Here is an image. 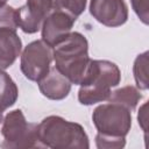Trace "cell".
<instances>
[{"label": "cell", "instance_id": "4", "mask_svg": "<svg viewBox=\"0 0 149 149\" xmlns=\"http://www.w3.org/2000/svg\"><path fill=\"white\" fill-rule=\"evenodd\" d=\"M2 148H43L38 137V125L28 122L21 109L9 112L2 120Z\"/></svg>", "mask_w": 149, "mask_h": 149}, {"label": "cell", "instance_id": "20", "mask_svg": "<svg viewBox=\"0 0 149 149\" xmlns=\"http://www.w3.org/2000/svg\"><path fill=\"white\" fill-rule=\"evenodd\" d=\"M2 120H3V115H2V112L0 111V123H2Z\"/></svg>", "mask_w": 149, "mask_h": 149}, {"label": "cell", "instance_id": "1", "mask_svg": "<svg viewBox=\"0 0 149 149\" xmlns=\"http://www.w3.org/2000/svg\"><path fill=\"white\" fill-rule=\"evenodd\" d=\"M121 81V71L118 65L106 59H91L86 74L80 83L78 101L91 106L108 99L111 88Z\"/></svg>", "mask_w": 149, "mask_h": 149}, {"label": "cell", "instance_id": "7", "mask_svg": "<svg viewBox=\"0 0 149 149\" xmlns=\"http://www.w3.org/2000/svg\"><path fill=\"white\" fill-rule=\"evenodd\" d=\"M52 10V0H27L23 6L16 8L17 28L26 34H35Z\"/></svg>", "mask_w": 149, "mask_h": 149}, {"label": "cell", "instance_id": "3", "mask_svg": "<svg viewBox=\"0 0 149 149\" xmlns=\"http://www.w3.org/2000/svg\"><path fill=\"white\" fill-rule=\"evenodd\" d=\"M38 137L43 148L88 149L90 141L84 127L58 115H49L38 123Z\"/></svg>", "mask_w": 149, "mask_h": 149}, {"label": "cell", "instance_id": "8", "mask_svg": "<svg viewBox=\"0 0 149 149\" xmlns=\"http://www.w3.org/2000/svg\"><path fill=\"white\" fill-rule=\"evenodd\" d=\"M91 15L101 24L115 28L128 20V6L125 0H91Z\"/></svg>", "mask_w": 149, "mask_h": 149}, {"label": "cell", "instance_id": "2", "mask_svg": "<svg viewBox=\"0 0 149 149\" xmlns=\"http://www.w3.org/2000/svg\"><path fill=\"white\" fill-rule=\"evenodd\" d=\"M52 55L56 69L72 84L80 85L91 61L87 38L78 31H71L64 41L52 48Z\"/></svg>", "mask_w": 149, "mask_h": 149}, {"label": "cell", "instance_id": "17", "mask_svg": "<svg viewBox=\"0 0 149 149\" xmlns=\"http://www.w3.org/2000/svg\"><path fill=\"white\" fill-rule=\"evenodd\" d=\"M0 28H10L16 30V9L12 6L5 3L0 7Z\"/></svg>", "mask_w": 149, "mask_h": 149}, {"label": "cell", "instance_id": "10", "mask_svg": "<svg viewBox=\"0 0 149 149\" xmlns=\"http://www.w3.org/2000/svg\"><path fill=\"white\" fill-rule=\"evenodd\" d=\"M37 84L41 93L50 100L65 99L69 95L72 85V83L62 72H59L56 66L50 68L48 73L41 78Z\"/></svg>", "mask_w": 149, "mask_h": 149}, {"label": "cell", "instance_id": "19", "mask_svg": "<svg viewBox=\"0 0 149 149\" xmlns=\"http://www.w3.org/2000/svg\"><path fill=\"white\" fill-rule=\"evenodd\" d=\"M148 101H146L139 109V114H137V121L139 125L141 126L142 130L144 132L146 139H147V132H148Z\"/></svg>", "mask_w": 149, "mask_h": 149}, {"label": "cell", "instance_id": "11", "mask_svg": "<svg viewBox=\"0 0 149 149\" xmlns=\"http://www.w3.org/2000/svg\"><path fill=\"white\" fill-rule=\"evenodd\" d=\"M22 41L16 30L0 28V70H6L14 64L21 55Z\"/></svg>", "mask_w": 149, "mask_h": 149}, {"label": "cell", "instance_id": "6", "mask_svg": "<svg viewBox=\"0 0 149 149\" xmlns=\"http://www.w3.org/2000/svg\"><path fill=\"white\" fill-rule=\"evenodd\" d=\"M52 61V48L43 40H36L30 42L23 49L20 68L27 79L38 81L48 73Z\"/></svg>", "mask_w": 149, "mask_h": 149}, {"label": "cell", "instance_id": "18", "mask_svg": "<svg viewBox=\"0 0 149 149\" xmlns=\"http://www.w3.org/2000/svg\"><path fill=\"white\" fill-rule=\"evenodd\" d=\"M133 10L143 24H149V5L148 0H130Z\"/></svg>", "mask_w": 149, "mask_h": 149}, {"label": "cell", "instance_id": "16", "mask_svg": "<svg viewBox=\"0 0 149 149\" xmlns=\"http://www.w3.org/2000/svg\"><path fill=\"white\" fill-rule=\"evenodd\" d=\"M95 146L98 149H120L126 146V137L98 133L95 135Z\"/></svg>", "mask_w": 149, "mask_h": 149}, {"label": "cell", "instance_id": "9", "mask_svg": "<svg viewBox=\"0 0 149 149\" xmlns=\"http://www.w3.org/2000/svg\"><path fill=\"white\" fill-rule=\"evenodd\" d=\"M76 20L63 10H52L42 23V40L54 48L69 36Z\"/></svg>", "mask_w": 149, "mask_h": 149}, {"label": "cell", "instance_id": "14", "mask_svg": "<svg viewBox=\"0 0 149 149\" xmlns=\"http://www.w3.org/2000/svg\"><path fill=\"white\" fill-rule=\"evenodd\" d=\"M148 64H149V51H144V52L137 55L134 61L133 73H134L136 87L139 90H148L149 88Z\"/></svg>", "mask_w": 149, "mask_h": 149}, {"label": "cell", "instance_id": "21", "mask_svg": "<svg viewBox=\"0 0 149 149\" xmlns=\"http://www.w3.org/2000/svg\"><path fill=\"white\" fill-rule=\"evenodd\" d=\"M6 1H7V0H0V7H1V6H3V5L6 3Z\"/></svg>", "mask_w": 149, "mask_h": 149}, {"label": "cell", "instance_id": "13", "mask_svg": "<svg viewBox=\"0 0 149 149\" xmlns=\"http://www.w3.org/2000/svg\"><path fill=\"white\" fill-rule=\"evenodd\" d=\"M17 97L19 90L15 81L5 70H0V111L3 112L12 107L16 102Z\"/></svg>", "mask_w": 149, "mask_h": 149}, {"label": "cell", "instance_id": "15", "mask_svg": "<svg viewBox=\"0 0 149 149\" xmlns=\"http://www.w3.org/2000/svg\"><path fill=\"white\" fill-rule=\"evenodd\" d=\"M87 0H52L54 10H63L74 19L80 16L86 8Z\"/></svg>", "mask_w": 149, "mask_h": 149}, {"label": "cell", "instance_id": "5", "mask_svg": "<svg viewBox=\"0 0 149 149\" xmlns=\"http://www.w3.org/2000/svg\"><path fill=\"white\" fill-rule=\"evenodd\" d=\"M92 121L98 133L126 137L132 127V111L114 102L101 104L94 108Z\"/></svg>", "mask_w": 149, "mask_h": 149}, {"label": "cell", "instance_id": "12", "mask_svg": "<svg viewBox=\"0 0 149 149\" xmlns=\"http://www.w3.org/2000/svg\"><path fill=\"white\" fill-rule=\"evenodd\" d=\"M141 98H142V94L140 93L139 88L135 86L128 85V86L120 87L115 91H112L107 101L119 104V105L128 108L129 111H134L136 108L139 101L141 100Z\"/></svg>", "mask_w": 149, "mask_h": 149}]
</instances>
